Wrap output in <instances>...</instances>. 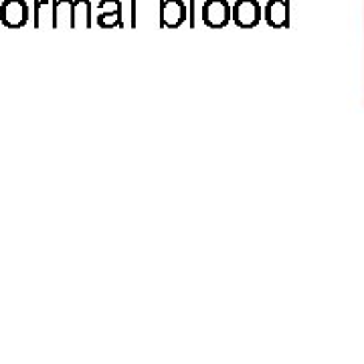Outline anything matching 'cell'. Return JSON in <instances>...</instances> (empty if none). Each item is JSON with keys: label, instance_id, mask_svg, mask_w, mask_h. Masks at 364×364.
I'll list each match as a JSON object with an SVG mask.
<instances>
[{"label": "cell", "instance_id": "9", "mask_svg": "<svg viewBox=\"0 0 364 364\" xmlns=\"http://www.w3.org/2000/svg\"><path fill=\"white\" fill-rule=\"evenodd\" d=\"M100 13H122V2L119 0H101Z\"/></svg>", "mask_w": 364, "mask_h": 364}, {"label": "cell", "instance_id": "1", "mask_svg": "<svg viewBox=\"0 0 364 364\" xmlns=\"http://www.w3.org/2000/svg\"><path fill=\"white\" fill-rule=\"evenodd\" d=\"M233 20V6L227 0H207L202 4V22L209 29H223Z\"/></svg>", "mask_w": 364, "mask_h": 364}, {"label": "cell", "instance_id": "6", "mask_svg": "<svg viewBox=\"0 0 364 364\" xmlns=\"http://www.w3.org/2000/svg\"><path fill=\"white\" fill-rule=\"evenodd\" d=\"M51 4H53V13H51L53 29H57L63 22L73 29V0H51Z\"/></svg>", "mask_w": 364, "mask_h": 364}, {"label": "cell", "instance_id": "3", "mask_svg": "<svg viewBox=\"0 0 364 364\" xmlns=\"http://www.w3.org/2000/svg\"><path fill=\"white\" fill-rule=\"evenodd\" d=\"M0 20L8 29H20L29 20V6L25 0H4L0 4Z\"/></svg>", "mask_w": 364, "mask_h": 364}, {"label": "cell", "instance_id": "7", "mask_svg": "<svg viewBox=\"0 0 364 364\" xmlns=\"http://www.w3.org/2000/svg\"><path fill=\"white\" fill-rule=\"evenodd\" d=\"M75 27L91 29V2L89 0H73V29Z\"/></svg>", "mask_w": 364, "mask_h": 364}, {"label": "cell", "instance_id": "5", "mask_svg": "<svg viewBox=\"0 0 364 364\" xmlns=\"http://www.w3.org/2000/svg\"><path fill=\"white\" fill-rule=\"evenodd\" d=\"M265 20L273 29H282L287 25V2L285 0H269L264 11Z\"/></svg>", "mask_w": 364, "mask_h": 364}, {"label": "cell", "instance_id": "4", "mask_svg": "<svg viewBox=\"0 0 364 364\" xmlns=\"http://www.w3.org/2000/svg\"><path fill=\"white\" fill-rule=\"evenodd\" d=\"M186 22V4L182 0H160V27L176 29Z\"/></svg>", "mask_w": 364, "mask_h": 364}, {"label": "cell", "instance_id": "2", "mask_svg": "<svg viewBox=\"0 0 364 364\" xmlns=\"http://www.w3.org/2000/svg\"><path fill=\"white\" fill-rule=\"evenodd\" d=\"M261 6L257 0H237L233 4V20L241 29H253L261 20Z\"/></svg>", "mask_w": 364, "mask_h": 364}, {"label": "cell", "instance_id": "8", "mask_svg": "<svg viewBox=\"0 0 364 364\" xmlns=\"http://www.w3.org/2000/svg\"><path fill=\"white\" fill-rule=\"evenodd\" d=\"M98 25L101 29H112L122 25V13H100L98 15Z\"/></svg>", "mask_w": 364, "mask_h": 364}]
</instances>
